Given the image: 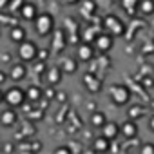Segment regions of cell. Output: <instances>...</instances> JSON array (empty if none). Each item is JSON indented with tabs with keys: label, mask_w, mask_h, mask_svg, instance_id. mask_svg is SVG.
Returning a JSON list of instances; mask_svg holds the SVG:
<instances>
[{
	"label": "cell",
	"mask_w": 154,
	"mask_h": 154,
	"mask_svg": "<svg viewBox=\"0 0 154 154\" xmlns=\"http://www.w3.org/2000/svg\"><path fill=\"white\" fill-rule=\"evenodd\" d=\"M33 24H35V31L40 36H47L54 31V17L51 13H38Z\"/></svg>",
	"instance_id": "1"
},
{
	"label": "cell",
	"mask_w": 154,
	"mask_h": 154,
	"mask_svg": "<svg viewBox=\"0 0 154 154\" xmlns=\"http://www.w3.org/2000/svg\"><path fill=\"white\" fill-rule=\"evenodd\" d=\"M4 102L9 105V107H22L26 102H27V96H26V91L22 87H11L8 93H4Z\"/></svg>",
	"instance_id": "2"
},
{
	"label": "cell",
	"mask_w": 154,
	"mask_h": 154,
	"mask_svg": "<svg viewBox=\"0 0 154 154\" xmlns=\"http://www.w3.org/2000/svg\"><path fill=\"white\" fill-rule=\"evenodd\" d=\"M103 27L107 33H111L112 36H123L125 35V24L122 22L120 17L116 15H107L103 18Z\"/></svg>",
	"instance_id": "3"
},
{
	"label": "cell",
	"mask_w": 154,
	"mask_h": 154,
	"mask_svg": "<svg viewBox=\"0 0 154 154\" xmlns=\"http://www.w3.org/2000/svg\"><path fill=\"white\" fill-rule=\"evenodd\" d=\"M36 53H38V45L31 40H22L18 44V56L22 62H35L36 60Z\"/></svg>",
	"instance_id": "4"
},
{
	"label": "cell",
	"mask_w": 154,
	"mask_h": 154,
	"mask_svg": "<svg viewBox=\"0 0 154 154\" xmlns=\"http://www.w3.org/2000/svg\"><path fill=\"white\" fill-rule=\"evenodd\" d=\"M131 96L132 94H131L129 87L123 85V84H116V85L111 87V100H112L114 105H125V103H129Z\"/></svg>",
	"instance_id": "5"
},
{
	"label": "cell",
	"mask_w": 154,
	"mask_h": 154,
	"mask_svg": "<svg viewBox=\"0 0 154 154\" xmlns=\"http://www.w3.org/2000/svg\"><path fill=\"white\" fill-rule=\"evenodd\" d=\"M94 49L100 51V53H109L114 45V36L111 33H98L94 36Z\"/></svg>",
	"instance_id": "6"
},
{
	"label": "cell",
	"mask_w": 154,
	"mask_h": 154,
	"mask_svg": "<svg viewBox=\"0 0 154 154\" xmlns=\"http://www.w3.org/2000/svg\"><path fill=\"white\" fill-rule=\"evenodd\" d=\"M94 45L91 44V42H82V44H78V49H76V58H78V62H91L93 58H94Z\"/></svg>",
	"instance_id": "7"
},
{
	"label": "cell",
	"mask_w": 154,
	"mask_h": 154,
	"mask_svg": "<svg viewBox=\"0 0 154 154\" xmlns=\"http://www.w3.org/2000/svg\"><path fill=\"white\" fill-rule=\"evenodd\" d=\"M82 82H84V85H85V89L89 91V93H93V94H96V93H100L102 91V80L98 78V76L91 71V72H85L84 74V78H82Z\"/></svg>",
	"instance_id": "8"
},
{
	"label": "cell",
	"mask_w": 154,
	"mask_h": 154,
	"mask_svg": "<svg viewBox=\"0 0 154 154\" xmlns=\"http://www.w3.org/2000/svg\"><path fill=\"white\" fill-rule=\"evenodd\" d=\"M120 134L123 138H127V140H134L138 136V123H136V120H131L129 118L127 122H123L120 125Z\"/></svg>",
	"instance_id": "9"
},
{
	"label": "cell",
	"mask_w": 154,
	"mask_h": 154,
	"mask_svg": "<svg viewBox=\"0 0 154 154\" xmlns=\"http://www.w3.org/2000/svg\"><path fill=\"white\" fill-rule=\"evenodd\" d=\"M62 78H63V71H62L58 65H53V67L45 69V80H47L49 85L58 87V84L62 82Z\"/></svg>",
	"instance_id": "10"
},
{
	"label": "cell",
	"mask_w": 154,
	"mask_h": 154,
	"mask_svg": "<svg viewBox=\"0 0 154 154\" xmlns=\"http://www.w3.org/2000/svg\"><path fill=\"white\" fill-rule=\"evenodd\" d=\"M9 78L13 82H22L26 76H27V67H26V62H18V63H13L11 69H9Z\"/></svg>",
	"instance_id": "11"
},
{
	"label": "cell",
	"mask_w": 154,
	"mask_h": 154,
	"mask_svg": "<svg viewBox=\"0 0 154 154\" xmlns=\"http://www.w3.org/2000/svg\"><path fill=\"white\" fill-rule=\"evenodd\" d=\"M17 122H18V114H17L15 107H8L0 112V123L4 127H13Z\"/></svg>",
	"instance_id": "12"
},
{
	"label": "cell",
	"mask_w": 154,
	"mask_h": 154,
	"mask_svg": "<svg viewBox=\"0 0 154 154\" xmlns=\"http://www.w3.org/2000/svg\"><path fill=\"white\" fill-rule=\"evenodd\" d=\"M18 13H20V17H22L24 20L33 22V20L36 18V15H38V9H36V6H35L33 2H24Z\"/></svg>",
	"instance_id": "13"
},
{
	"label": "cell",
	"mask_w": 154,
	"mask_h": 154,
	"mask_svg": "<svg viewBox=\"0 0 154 154\" xmlns=\"http://www.w3.org/2000/svg\"><path fill=\"white\" fill-rule=\"evenodd\" d=\"M102 136H105L107 140H114V138H118L120 136V125L116 123V122H105L103 125H102Z\"/></svg>",
	"instance_id": "14"
},
{
	"label": "cell",
	"mask_w": 154,
	"mask_h": 154,
	"mask_svg": "<svg viewBox=\"0 0 154 154\" xmlns=\"http://www.w3.org/2000/svg\"><path fill=\"white\" fill-rule=\"evenodd\" d=\"M54 35H53V49L56 51V53H62L63 49H65V45H67V42H65V33H63V29H58V31H53Z\"/></svg>",
	"instance_id": "15"
},
{
	"label": "cell",
	"mask_w": 154,
	"mask_h": 154,
	"mask_svg": "<svg viewBox=\"0 0 154 154\" xmlns=\"http://www.w3.org/2000/svg\"><path fill=\"white\" fill-rule=\"evenodd\" d=\"M78 58H63L60 63V69L63 71V74H74L78 71Z\"/></svg>",
	"instance_id": "16"
},
{
	"label": "cell",
	"mask_w": 154,
	"mask_h": 154,
	"mask_svg": "<svg viewBox=\"0 0 154 154\" xmlns=\"http://www.w3.org/2000/svg\"><path fill=\"white\" fill-rule=\"evenodd\" d=\"M26 96H27L29 102H40L42 96H44V91H42V87H38V85H29V87L26 89Z\"/></svg>",
	"instance_id": "17"
},
{
	"label": "cell",
	"mask_w": 154,
	"mask_h": 154,
	"mask_svg": "<svg viewBox=\"0 0 154 154\" xmlns=\"http://www.w3.org/2000/svg\"><path fill=\"white\" fill-rule=\"evenodd\" d=\"M9 38H11V42L20 44L22 40H26V29L22 26H13L9 31Z\"/></svg>",
	"instance_id": "18"
},
{
	"label": "cell",
	"mask_w": 154,
	"mask_h": 154,
	"mask_svg": "<svg viewBox=\"0 0 154 154\" xmlns=\"http://www.w3.org/2000/svg\"><path fill=\"white\" fill-rule=\"evenodd\" d=\"M111 140H107L105 136H98L94 141H93V149H94V152H107L109 149H111V143H109Z\"/></svg>",
	"instance_id": "19"
},
{
	"label": "cell",
	"mask_w": 154,
	"mask_h": 154,
	"mask_svg": "<svg viewBox=\"0 0 154 154\" xmlns=\"http://www.w3.org/2000/svg\"><path fill=\"white\" fill-rule=\"evenodd\" d=\"M80 13L84 17H91L96 13V2L94 0H82V4H80Z\"/></svg>",
	"instance_id": "20"
},
{
	"label": "cell",
	"mask_w": 154,
	"mask_h": 154,
	"mask_svg": "<svg viewBox=\"0 0 154 154\" xmlns=\"http://www.w3.org/2000/svg\"><path fill=\"white\" fill-rule=\"evenodd\" d=\"M138 11L145 17L154 15V0H140L138 2Z\"/></svg>",
	"instance_id": "21"
},
{
	"label": "cell",
	"mask_w": 154,
	"mask_h": 154,
	"mask_svg": "<svg viewBox=\"0 0 154 154\" xmlns=\"http://www.w3.org/2000/svg\"><path fill=\"white\" fill-rule=\"evenodd\" d=\"M107 122V116H105V112H102V111H96V112H93L91 114V123H93V127H98V129H102V125Z\"/></svg>",
	"instance_id": "22"
},
{
	"label": "cell",
	"mask_w": 154,
	"mask_h": 154,
	"mask_svg": "<svg viewBox=\"0 0 154 154\" xmlns=\"http://www.w3.org/2000/svg\"><path fill=\"white\" fill-rule=\"evenodd\" d=\"M127 114H129L131 120H138V118H141L145 114V109H143V105H131Z\"/></svg>",
	"instance_id": "23"
},
{
	"label": "cell",
	"mask_w": 154,
	"mask_h": 154,
	"mask_svg": "<svg viewBox=\"0 0 154 154\" xmlns=\"http://www.w3.org/2000/svg\"><path fill=\"white\" fill-rule=\"evenodd\" d=\"M138 2H140V0H120L122 8H123L129 15H134V11L138 9Z\"/></svg>",
	"instance_id": "24"
},
{
	"label": "cell",
	"mask_w": 154,
	"mask_h": 154,
	"mask_svg": "<svg viewBox=\"0 0 154 154\" xmlns=\"http://www.w3.org/2000/svg\"><path fill=\"white\" fill-rule=\"evenodd\" d=\"M140 152H141V154H154V143H145V145H141Z\"/></svg>",
	"instance_id": "25"
},
{
	"label": "cell",
	"mask_w": 154,
	"mask_h": 154,
	"mask_svg": "<svg viewBox=\"0 0 154 154\" xmlns=\"http://www.w3.org/2000/svg\"><path fill=\"white\" fill-rule=\"evenodd\" d=\"M47 56H49V51H47V49H38V53H36V60L45 62V60H47Z\"/></svg>",
	"instance_id": "26"
},
{
	"label": "cell",
	"mask_w": 154,
	"mask_h": 154,
	"mask_svg": "<svg viewBox=\"0 0 154 154\" xmlns=\"http://www.w3.org/2000/svg\"><path fill=\"white\" fill-rule=\"evenodd\" d=\"M72 150L69 149V147H56L54 149V154H71Z\"/></svg>",
	"instance_id": "27"
},
{
	"label": "cell",
	"mask_w": 154,
	"mask_h": 154,
	"mask_svg": "<svg viewBox=\"0 0 154 154\" xmlns=\"http://www.w3.org/2000/svg\"><path fill=\"white\" fill-rule=\"evenodd\" d=\"M0 62L2 63H11V54L9 53H2L0 54Z\"/></svg>",
	"instance_id": "28"
},
{
	"label": "cell",
	"mask_w": 154,
	"mask_h": 154,
	"mask_svg": "<svg viewBox=\"0 0 154 154\" xmlns=\"http://www.w3.org/2000/svg\"><path fill=\"white\" fill-rule=\"evenodd\" d=\"M8 78H9V74H8L6 71H2V69H0V85H4V84L8 82Z\"/></svg>",
	"instance_id": "29"
},
{
	"label": "cell",
	"mask_w": 154,
	"mask_h": 154,
	"mask_svg": "<svg viewBox=\"0 0 154 154\" xmlns=\"http://www.w3.org/2000/svg\"><path fill=\"white\" fill-rule=\"evenodd\" d=\"M29 118H33V120H40V118H44V111H33Z\"/></svg>",
	"instance_id": "30"
},
{
	"label": "cell",
	"mask_w": 154,
	"mask_h": 154,
	"mask_svg": "<svg viewBox=\"0 0 154 154\" xmlns=\"http://www.w3.org/2000/svg\"><path fill=\"white\" fill-rule=\"evenodd\" d=\"M60 98V102H63V98H65V93H56V100Z\"/></svg>",
	"instance_id": "31"
},
{
	"label": "cell",
	"mask_w": 154,
	"mask_h": 154,
	"mask_svg": "<svg viewBox=\"0 0 154 154\" xmlns=\"http://www.w3.org/2000/svg\"><path fill=\"white\" fill-rule=\"evenodd\" d=\"M149 127H150V131H154V114H152V118H150V122H149Z\"/></svg>",
	"instance_id": "32"
},
{
	"label": "cell",
	"mask_w": 154,
	"mask_h": 154,
	"mask_svg": "<svg viewBox=\"0 0 154 154\" xmlns=\"http://www.w3.org/2000/svg\"><path fill=\"white\" fill-rule=\"evenodd\" d=\"M2 102H4V91L0 89V103H2Z\"/></svg>",
	"instance_id": "33"
},
{
	"label": "cell",
	"mask_w": 154,
	"mask_h": 154,
	"mask_svg": "<svg viewBox=\"0 0 154 154\" xmlns=\"http://www.w3.org/2000/svg\"><path fill=\"white\" fill-rule=\"evenodd\" d=\"M67 4H76V2H80V0H65Z\"/></svg>",
	"instance_id": "34"
}]
</instances>
